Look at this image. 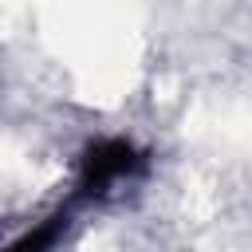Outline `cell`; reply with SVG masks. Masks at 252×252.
Segmentation results:
<instances>
[{"label":"cell","mask_w":252,"mask_h":252,"mask_svg":"<svg viewBox=\"0 0 252 252\" xmlns=\"http://www.w3.org/2000/svg\"><path fill=\"white\" fill-rule=\"evenodd\" d=\"M150 165V158L130 142V138H94L83 146L79 154V173H75V189H71V205H91L114 193V185L142 177Z\"/></svg>","instance_id":"6da1fadb"},{"label":"cell","mask_w":252,"mask_h":252,"mask_svg":"<svg viewBox=\"0 0 252 252\" xmlns=\"http://www.w3.org/2000/svg\"><path fill=\"white\" fill-rule=\"evenodd\" d=\"M71 213H75V205H71V201H63V205H59L51 217H43L39 224H32L24 236H16L12 244H4L0 252H51V248L59 244V236L67 232Z\"/></svg>","instance_id":"7a4b0ae2"}]
</instances>
